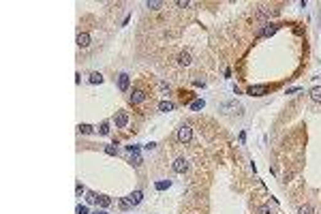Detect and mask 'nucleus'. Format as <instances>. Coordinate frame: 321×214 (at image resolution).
<instances>
[{"label": "nucleus", "instance_id": "21", "mask_svg": "<svg viewBox=\"0 0 321 214\" xmlns=\"http://www.w3.org/2000/svg\"><path fill=\"white\" fill-rule=\"evenodd\" d=\"M105 152L114 156V154H116V148H114V146H107V148H105Z\"/></svg>", "mask_w": 321, "mask_h": 214}, {"label": "nucleus", "instance_id": "10", "mask_svg": "<svg viewBox=\"0 0 321 214\" xmlns=\"http://www.w3.org/2000/svg\"><path fill=\"white\" fill-rule=\"evenodd\" d=\"M143 96H146V94H143L142 90H135V92L131 94V101H133V103H142V101H143Z\"/></svg>", "mask_w": 321, "mask_h": 214}, {"label": "nucleus", "instance_id": "3", "mask_svg": "<svg viewBox=\"0 0 321 214\" xmlns=\"http://www.w3.org/2000/svg\"><path fill=\"white\" fill-rule=\"evenodd\" d=\"M189 169V163H186V158H176L174 161V171H178V174H184Z\"/></svg>", "mask_w": 321, "mask_h": 214}, {"label": "nucleus", "instance_id": "18", "mask_svg": "<svg viewBox=\"0 0 321 214\" xmlns=\"http://www.w3.org/2000/svg\"><path fill=\"white\" fill-rule=\"evenodd\" d=\"M86 199H88V203H94V201H99V197H96L94 193H88V197H86Z\"/></svg>", "mask_w": 321, "mask_h": 214}, {"label": "nucleus", "instance_id": "7", "mask_svg": "<svg viewBox=\"0 0 321 214\" xmlns=\"http://www.w3.org/2000/svg\"><path fill=\"white\" fill-rule=\"evenodd\" d=\"M77 45H79V47H88V45H90V36L86 35V32H82V35L77 36Z\"/></svg>", "mask_w": 321, "mask_h": 214}, {"label": "nucleus", "instance_id": "5", "mask_svg": "<svg viewBox=\"0 0 321 214\" xmlns=\"http://www.w3.org/2000/svg\"><path fill=\"white\" fill-rule=\"evenodd\" d=\"M142 190H135V193H131L129 197H126V201H129V206H137V203L142 201Z\"/></svg>", "mask_w": 321, "mask_h": 214}, {"label": "nucleus", "instance_id": "8", "mask_svg": "<svg viewBox=\"0 0 321 214\" xmlns=\"http://www.w3.org/2000/svg\"><path fill=\"white\" fill-rule=\"evenodd\" d=\"M265 90H268V86H250V88H249V94L259 96L261 92H265Z\"/></svg>", "mask_w": 321, "mask_h": 214}, {"label": "nucleus", "instance_id": "9", "mask_svg": "<svg viewBox=\"0 0 321 214\" xmlns=\"http://www.w3.org/2000/svg\"><path fill=\"white\" fill-rule=\"evenodd\" d=\"M158 109H161V111H171V109H174V103H171V101H161V103H158Z\"/></svg>", "mask_w": 321, "mask_h": 214}, {"label": "nucleus", "instance_id": "4", "mask_svg": "<svg viewBox=\"0 0 321 214\" xmlns=\"http://www.w3.org/2000/svg\"><path fill=\"white\" fill-rule=\"evenodd\" d=\"M129 83H131L129 75H126V73H122V75L118 77V88L122 90V92H126V90H129Z\"/></svg>", "mask_w": 321, "mask_h": 214}, {"label": "nucleus", "instance_id": "14", "mask_svg": "<svg viewBox=\"0 0 321 214\" xmlns=\"http://www.w3.org/2000/svg\"><path fill=\"white\" fill-rule=\"evenodd\" d=\"M300 214H313V206H308V203L302 206V208H300Z\"/></svg>", "mask_w": 321, "mask_h": 214}, {"label": "nucleus", "instance_id": "22", "mask_svg": "<svg viewBox=\"0 0 321 214\" xmlns=\"http://www.w3.org/2000/svg\"><path fill=\"white\" fill-rule=\"evenodd\" d=\"M99 203H101V206H109V199H107V197H99Z\"/></svg>", "mask_w": 321, "mask_h": 214}, {"label": "nucleus", "instance_id": "19", "mask_svg": "<svg viewBox=\"0 0 321 214\" xmlns=\"http://www.w3.org/2000/svg\"><path fill=\"white\" fill-rule=\"evenodd\" d=\"M92 129L88 126V124H79V133H90Z\"/></svg>", "mask_w": 321, "mask_h": 214}, {"label": "nucleus", "instance_id": "11", "mask_svg": "<svg viewBox=\"0 0 321 214\" xmlns=\"http://www.w3.org/2000/svg\"><path fill=\"white\" fill-rule=\"evenodd\" d=\"M169 184H171L169 180H161V182H156L154 186H156V189H158V190H165V189H169Z\"/></svg>", "mask_w": 321, "mask_h": 214}, {"label": "nucleus", "instance_id": "23", "mask_svg": "<svg viewBox=\"0 0 321 214\" xmlns=\"http://www.w3.org/2000/svg\"><path fill=\"white\" fill-rule=\"evenodd\" d=\"M101 133L107 135V133H109V126H107V124H101Z\"/></svg>", "mask_w": 321, "mask_h": 214}, {"label": "nucleus", "instance_id": "20", "mask_svg": "<svg viewBox=\"0 0 321 214\" xmlns=\"http://www.w3.org/2000/svg\"><path fill=\"white\" fill-rule=\"evenodd\" d=\"M77 214H88V208L86 206H77Z\"/></svg>", "mask_w": 321, "mask_h": 214}, {"label": "nucleus", "instance_id": "15", "mask_svg": "<svg viewBox=\"0 0 321 214\" xmlns=\"http://www.w3.org/2000/svg\"><path fill=\"white\" fill-rule=\"evenodd\" d=\"M276 32V26H268L265 30H263V36H270V35H274Z\"/></svg>", "mask_w": 321, "mask_h": 214}, {"label": "nucleus", "instance_id": "24", "mask_svg": "<svg viewBox=\"0 0 321 214\" xmlns=\"http://www.w3.org/2000/svg\"><path fill=\"white\" fill-rule=\"evenodd\" d=\"M176 4H178L180 9H184V7H189V2H186V0H180V2H176Z\"/></svg>", "mask_w": 321, "mask_h": 214}, {"label": "nucleus", "instance_id": "16", "mask_svg": "<svg viewBox=\"0 0 321 214\" xmlns=\"http://www.w3.org/2000/svg\"><path fill=\"white\" fill-rule=\"evenodd\" d=\"M161 7H163V2H156V0L148 2V9H161Z\"/></svg>", "mask_w": 321, "mask_h": 214}, {"label": "nucleus", "instance_id": "12", "mask_svg": "<svg viewBox=\"0 0 321 214\" xmlns=\"http://www.w3.org/2000/svg\"><path fill=\"white\" fill-rule=\"evenodd\" d=\"M90 82H92V83H101V82H103V75H101V73H90Z\"/></svg>", "mask_w": 321, "mask_h": 214}, {"label": "nucleus", "instance_id": "2", "mask_svg": "<svg viewBox=\"0 0 321 214\" xmlns=\"http://www.w3.org/2000/svg\"><path fill=\"white\" fill-rule=\"evenodd\" d=\"M114 122H116L118 129H124V126L129 124V114H126V111H116V114H114Z\"/></svg>", "mask_w": 321, "mask_h": 214}, {"label": "nucleus", "instance_id": "17", "mask_svg": "<svg viewBox=\"0 0 321 214\" xmlns=\"http://www.w3.org/2000/svg\"><path fill=\"white\" fill-rule=\"evenodd\" d=\"M203 107V101H193L190 103V109H201Z\"/></svg>", "mask_w": 321, "mask_h": 214}, {"label": "nucleus", "instance_id": "13", "mask_svg": "<svg viewBox=\"0 0 321 214\" xmlns=\"http://www.w3.org/2000/svg\"><path fill=\"white\" fill-rule=\"evenodd\" d=\"M310 96H313V101H321V88H313Z\"/></svg>", "mask_w": 321, "mask_h": 214}, {"label": "nucleus", "instance_id": "1", "mask_svg": "<svg viewBox=\"0 0 321 214\" xmlns=\"http://www.w3.org/2000/svg\"><path fill=\"white\" fill-rule=\"evenodd\" d=\"M178 139L182 143H189L190 139H193V129H190L189 124H182V126L178 129Z\"/></svg>", "mask_w": 321, "mask_h": 214}, {"label": "nucleus", "instance_id": "6", "mask_svg": "<svg viewBox=\"0 0 321 214\" xmlns=\"http://www.w3.org/2000/svg\"><path fill=\"white\" fill-rule=\"evenodd\" d=\"M178 64L180 67H189L190 64V54L189 51H182V54L178 56Z\"/></svg>", "mask_w": 321, "mask_h": 214}, {"label": "nucleus", "instance_id": "25", "mask_svg": "<svg viewBox=\"0 0 321 214\" xmlns=\"http://www.w3.org/2000/svg\"><path fill=\"white\" fill-rule=\"evenodd\" d=\"M257 212H259V214H270V210H268V208H259Z\"/></svg>", "mask_w": 321, "mask_h": 214}, {"label": "nucleus", "instance_id": "26", "mask_svg": "<svg viewBox=\"0 0 321 214\" xmlns=\"http://www.w3.org/2000/svg\"><path fill=\"white\" fill-rule=\"evenodd\" d=\"M96 214H107V212H96Z\"/></svg>", "mask_w": 321, "mask_h": 214}]
</instances>
